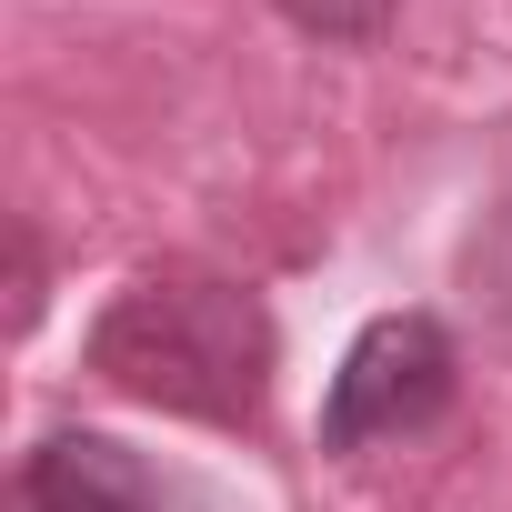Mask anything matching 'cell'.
Returning a JSON list of instances; mask_svg holds the SVG:
<instances>
[{
	"mask_svg": "<svg viewBox=\"0 0 512 512\" xmlns=\"http://www.w3.org/2000/svg\"><path fill=\"white\" fill-rule=\"evenodd\" d=\"M282 11L322 41H382L392 31V0H282Z\"/></svg>",
	"mask_w": 512,
	"mask_h": 512,
	"instance_id": "5",
	"label": "cell"
},
{
	"mask_svg": "<svg viewBox=\"0 0 512 512\" xmlns=\"http://www.w3.org/2000/svg\"><path fill=\"white\" fill-rule=\"evenodd\" d=\"M462 272H472V302H492L502 322H512V201L472 231V251H462Z\"/></svg>",
	"mask_w": 512,
	"mask_h": 512,
	"instance_id": "4",
	"label": "cell"
},
{
	"mask_svg": "<svg viewBox=\"0 0 512 512\" xmlns=\"http://www.w3.org/2000/svg\"><path fill=\"white\" fill-rule=\"evenodd\" d=\"M21 512H161V502L111 432H51L21 472Z\"/></svg>",
	"mask_w": 512,
	"mask_h": 512,
	"instance_id": "3",
	"label": "cell"
},
{
	"mask_svg": "<svg viewBox=\"0 0 512 512\" xmlns=\"http://www.w3.org/2000/svg\"><path fill=\"white\" fill-rule=\"evenodd\" d=\"M452 332L432 312H382L362 322V342L342 352L332 372V402H322V452H372V442H402V432H432L452 412Z\"/></svg>",
	"mask_w": 512,
	"mask_h": 512,
	"instance_id": "2",
	"label": "cell"
},
{
	"mask_svg": "<svg viewBox=\"0 0 512 512\" xmlns=\"http://www.w3.org/2000/svg\"><path fill=\"white\" fill-rule=\"evenodd\" d=\"M91 372L151 412L191 422H262L272 402V312L221 272H141L91 322Z\"/></svg>",
	"mask_w": 512,
	"mask_h": 512,
	"instance_id": "1",
	"label": "cell"
}]
</instances>
